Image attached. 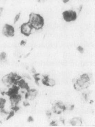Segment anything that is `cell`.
Listing matches in <instances>:
<instances>
[{
  "label": "cell",
  "mask_w": 95,
  "mask_h": 127,
  "mask_svg": "<svg viewBox=\"0 0 95 127\" xmlns=\"http://www.w3.org/2000/svg\"><path fill=\"white\" fill-rule=\"evenodd\" d=\"M6 58V53L4 52H2L0 53V62H4Z\"/></svg>",
  "instance_id": "7c38bea8"
},
{
  "label": "cell",
  "mask_w": 95,
  "mask_h": 127,
  "mask_svg": "<svg viewBox=\"0 0 95 127\" xmlns=\"http://www.w3.org/2000/svg\"><path fill=\"white\" fill-rule=\"evenodd\" d=\"M50 125L52 126H56L57 125V124H56L55 121H52V122L51 123Z\"/></svg>",
  "instance_id": "e0dca14e"
},
{
  "label": "cell",
  "mask_w": 95,
  "mask_h": 127,
  "mask_svg": "<svg viewBox=\"0 0 95 127\" xmlns=\"http://www.w3.org/2000/svg\"><path fill=\"white\" fill-rule=\"evenodd\" d=\"M4 12V9L2 7H0V16L2 15L3 12Z\"/></svg>",
  "instance_id": "2e32d148"
},
{
  "label": "cell",
  "mask_w": 95,
  "mask_h": 127,
  "mask_svg": "<svg viewBox=\"0 0 95 127\" xmlns=\"http://www.w3.org/2000/svg\"><path fill=\"white\" fill-rule=\"evenodd\" d=\"M66 110L65 104L60 101H57L52 106V111L57 114H60Z\"/></svg>",
  "instance_id": "277c9868"
},
{
  "label": "cell",
  "mask_w": 95,
  "mask_h": 127,
  "mask_svg": "<svg viewBox=\"0 0 95 127\" xmlns=\"http://www.w3.org/2000/svg\"><path fill=\"white\" fill-rule=\"evenodd\" d=\"M28 22L35 30H41L44 26V18L40 14L36 13H31Z\"/></svg>",
  "instance_id": "6da1fadb"
},
{
  "label": "cell",
  "mask_w": 95,
  "mask_h": 127,
  "mask_svg": "<svg viewBox=\"0 0 95 127\" xmlns=\"http://www.w3.org/2000/svg\"><path fill=\"white\" fill-rule=\"evenodd\" d=\"M3 35L8 37H11L15 35V28L10 24H5L2 30Z\"/></svg>",
  "instance_id": "5b68a950"
},
{
  "label": "cell",
  "mask_w": 95,
  "mask_h": 127,
  "mask_svg": "<svg viewBox=\"0 0 95 127\" xmlns=\"http://www.w3.org/2000/svg\"><path fill=\"white\" fill-rule=\"evenodd\" d=\"M20 29L21 33L26 36H29L31 35L32 33V31L34 30L33 28L28 22L22 24L20 26Z\"/></svg>",
  "instance_id": "3957f363"
},
{
  "label": "cell",
  "mask_w": 95,
  "mask_h": 127,
  "mask_svg": "<svg viewBox=\"0 0 95 127\" xmlns=\"http://www.w3.org/2000/svg\"><path fill=\"white\" fill-rule=\"evenodd\" d=\"M70 124L74 126H80L82 124V120L80 118H74L70 121Z\"/></svg>",
  "instance_id": "30bf717a"
},
{
  "label": "cell",
  "mask_w": 95,
  "mask_h": 127,
  "mask_svg": "<svg viewBox=\"0 0 95 127\" xmlns=\"http://www.w3.org/2000/svg\"><path fill=\"white\" fill-rule=\"evenodd\" d=\"M62 15L63 20L66 22L74 21L77 18V12L73 10H67L63 11Z\"/></svg>",
  "instance_id": "7a4b0ae2"
},
{
  "label": "cell",
  "mask_w": 95,
  "mask_h": 127,
  "mask_svg": "<svg viewBox=\"0 0 95 127\" xmlns=\"http://www.w3.org/2000/svg\"><path fill=\"white\" fill-rule=\"evenodd\" d=\"M80 79L83 80L84 82H85L86 83H89L90 81V78L89 75L87 73H84L80 76Z\"/></svg>",
  "instance_id": "8fae6325"
},
{
  "label": "cell",
  "mask_w": 95,
  "mask_h": 127,
  "mask_svg": "<svg viewBox=\"0 0 95 127\" xmlns=\"http://www.w3.org/2000/svg\"><path fill=\"white\" fill-rule=\"evenodd\" d=\"M17 85L19 86V88L25 90L26 91H28L29 89H30L28 84L25 82V80L23 79H20L17 83L16 85Z\"/></svg>",
  "instance_id": "9c48e42d"
},
{
  "label": "cell",
  "mask_w": 95,
  "mask_h": 127,
  "mask_svg": "<svg viewBox=\"0 0 95 127\" xmlns=\"http://www.w3.org/2000/svg\"><path fill=\"white\" fill-rule=\"evenodd\" d=\"M6 103V100L2 98H0V108L2 109L5 107V104Z\"/></svg>",
  "instance_id": "4fadbf2b"
},
{
  "label": "cell",
  "mask_w": 95,
  "mask_h": 127,
  "mask_svg": "<svg viewBox=\"0 0 95 127\" xmlns=\"http://www.w3.org/2000/svg\"><path fill=\"white\" fill-rule=\"evenodd\" d=\"M1 81L4 85L6 86H10L12 84H14L13 73H11L4 76L1 79Z\"/></svg>",
  "instance_id": "8992f818"
},
{
  "label": "cell",
  "mask_w": 95,
  "mask_h": 127,
  "mask_svg": "<svg viewBox=\"0 0 95 127\" xmlns=\"http://www.w3.org/2000/svg\"><path fill=\"white\" fill-rule=\"evenodd\" d=\"M37 91L35 89H29L25 94V98L27 100H34L37 96Z\"/></svg>",
  "instance_id": "52a82bcc"
},
{
  "label": "cell",
  "mask_w": 95,
  "mask_h": 127,
  "mask_svg": "<svg viewBox=\"0 0 95 127\" xmlns=\"http://www.w3.org/2000/svg\"><path fill=\"white\" fill-rule=\"evenodd\" d=\"M77 50L81 54L83 53L84 52V49L83 48V47H82L81 46H80V45L77 47Z\"/></svg>",
  "instance_id": "9a60e30c"
},
{
  "label": "cell",
  "mask_w": 95,
  "mask_h": 127,
  "mask_svg": "<svg viewBox=\"0 0 95 127\" xmlns=\"http://www.w3.org/2000/svg\"><path fill=\"white\" fill-rule=\"evenodd\" d=\"M20 17H21L20 13H19L18 14H17V15H16L14 18V23L15 24V23L19 21L20 18Z\"/></svg>",
  "instance_id": "5bb4252c"
},
{
  "label": "cell",
  "mask_w": 95,
  "mask_h": 127,
  "mask_svg": "<svg viewBox=\"0 0 95 127\" xmlns=\"http://www.w3.org/2000/svg\"><path fill=\"white\" fill-rule=\"evenodd\" d=\"M46 115H47L48 116H51L52 115V113L51 112L49 111V110H48L46 112Z\"/></svg>",
  "instance_id": "ac0fdd59"
},
{
  "label": "cell",
  "mask_w": 95,
  "mask_h": 127,
  "mask_svg": "<svg viewBox=\"0 0 95 127\" xmlns=\"http://www.w3.org/2000/svg\"><path fill=\"white\" fill-rule=\"evenodd\" d=\"M43 85L49 87H53L56 85V81L52 79H50L48 76H45L43 77L42 80Z\"/></svg>",
  "instance_id": "ba28073f"
},
{
  "label": "cell",
  "mask_w": 95,
  "mask_h": 127,
  "mask_svg": "<svg viewBox=\"0 0 95 127\" xmlns=\"http://www.w3.org/2000/svg\"><path fill=\"white\" fill-rule=\"evenodd\" d=\"M28 122H31V121H33V118H32V117H29V118H28Z\"/></svg>",
  "instance_id": "ffe728a7"
},
{
  "label": "cell",
  "mask_w": 95,
  "mask_h": 127,
  "mask_svg": "<svg viewBox=\"0 0 95 127\" xmlns=\"http://www.w3.org/2000/svg\"><path fill=\"white\" fill-rule=\"evenodd\" d=\"M70 0H62L63 2L64 3H68V2H69L70 1Z\"/></svg>",
  "instance_id": "d6986e66"
}]
</instances>
